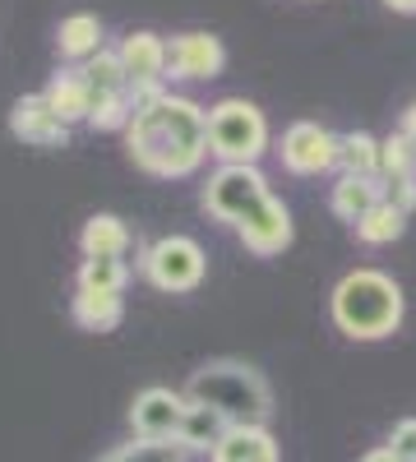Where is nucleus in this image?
Returning a JSON list of instances; mask_svg holds the SVG:
<instances>
[{"mask_svg": "<svg viewBox=\"0 0 416 462\" xmlns=\"http://www.w3.org/2000/svg\"><path fill=\"white\" fill-rule=\"evenodd\" d=\"M236 236H241L245 250H254V254H282V250L291 245V217H287V208L269 195V199H263V204L236 226Z\"/></svg>", "mask_w": 416, "mask_h": 462, "instance_id": "12", "label": "nucleus"}, {"mask_svg": "<svg viewBox=\"0 0 416 462\" xmlns=\"http://www.w3.org/2000/svg\"><path fill=\"white\" fill-rule=\"evenodd\" d=\"M10 134L28 148H65L69 143V125L47 106L42 93H23L10 106Z\"/></svg>", "mask_w": 416, "mask_h": 462, "instance_id": "10", "label": "nucleus"}, {"mask_svg": "<svg viewBox=\"0 0 416 462\" xmlns=\"http://www.w3.org/2000/svg\"><path fill=\"white\" fill-rule=\"evenodd\" d=\"M402 319V291L393 278L374 273V268H356L343 282L333 287V324L347 337L374 342L389 337Z\"/></svg>", "mask_w": 416, "mask_h": 462, "instance_id": "3", "label": "nucleus"}, {"mask_svg": "<svg viewBox=\"0 0 416 462\" xmlns=\"http://www.w3.org/2000/svg\"><path fill=\"white\" fill-rule=\"evenodd\" d=\"M232 430L226 420L217 416V411H208V407H199V402H190L185 407V420H180V435H176V444L185 448V453H199V448H217L222 444V435Z\"/></svg>", "mask_w": 416, "mask_h": 462, "instance_id": "19", "label": "nucleus"}, {"mask_svg": "<svg viewBox=\"0 0 416 462\" xmlns=\"http://www.w3.org/2000/svg\"><path fill=\"white\" fill-rule=\"evenodd\" d=\"M263 199H269V180L259 176V167H217L204 185V208L226 226H241Z\"/></svg>", "mask_w": 416, "mask_h": 462, "instance_id": "5", "label": "nucleus"}, {"mask_svg": "<svg viewBox=\"0 0 416 462\" xmlns=\"http://www.w3.org/2000/svg\"><path fill=\"white\" fill-rule=\"evenodd\" d=\"M374 204H384V185L374 180V176H343L333 185V213L343 217V222H361Z\"/></svg>", "mask_w": 416, "mask_h": 462, "instance_id": "17", "label": "nucleus"}, {"mask_svg": "<svg viewBox=\"0 0 416 462\" xmlns=\"http://www.w3.org/2000/svg\"><path fill=\"white\" fill-rule=\"evenodd\" d=\"M125 152H130V162L143 167L148 176H162V180L190 176L208 152V111L199 102H190V97L153 93L130 116Z\"/></svg>", "mask_w": 416, "mask_h": 462, "instance_id": "1", "label": "nucleus"}, {"mask_svg": "<svg viewBox=\"0 0 416 462\" xmlns=\"http://www.w3.org/2000/svg\"><path fill=\"white\" fill-rule=\"evenodd\" d=\"M125 282H130L125 259H84L79 273H74V287H79V291H111V296H121Z\"/></svg>", "mask_w": 416, "mask_h": 462, "instance_id": "20", "label": "nucleus"}, {"mask_svg": "<svg viewBox=\"0 0 416 462\" xmlns=\"http://www.w3.org/2000/svg\"><path fill=\"white\" fill-rule=\"evenodd\" d=\"M263 148H269V125L254 102L222 97L208 111V152L222 158V167H254Z\"/></svg>", "mask_w": 416, "mask_h": 462, "instance_id": "4", "label": "nucleus"}, {"mask_svg": "<svg viewBox=\"0 0 416 462\" xmlns=\"http://www.w3.org/2000/svg\"><path fill=\"white\" fill-rule=\"evenodd\" d=\"M337 162V139L315 125V121H296L287 134H282V167L296 171V176H319Z\"/></svg>", "mask_w": 416, "mask_h": 462, "instance_id": "9", "label": "nucleus"}, {"mask_svg": "<svg viewBox=\"0 0 416 462\" xmlns=\"http://www.w3.org/2000/svg\"><path fill=\"white\" fill-rule=\"evenodd\" d=\"M213 462H278V444L263 426H232L213 448Z\"/></svg>", "mask_w": 416, "mask_h": 462, "instance_id": "16", "label": "nucleus"}, {"mask_svg": "<svg viewBox=\"0 0 416 462\" xmlns=\"http://www.w3.org/2000/svg\"><path fill=\"white\" fill-rule=\"evenodd\" d=\"M185 393H171V389H143L134 402H130V426L139 439H153V444H176L180 435V420H185Z\"/></svg>", "mask_w": 416, "mask_h": 462, "instance_id": "8", "label": "nucleus"}, {"mask_svg": "<svg viewBox=\"0 0 416 462\" xmlns=\"http://www.w3.org/2000/svg\"><path fill=\"white\" fill-rule=\"evenodd\" d=\"M402 139L416 143V106H407V116H402Z\"/></svg>", "mask_w": 416, "mask_h": 462, "instance_id": "27", "label": "nucleus"}, {"mask_svg": "<svg viewBox=\"0 0 416 462\" xmlns=\"http://www.w3.org/2000/svg\"><path fill=\"white\" fill-rule=\"evenodd\" d=\"M226 51L213 32H176L167 42V74L171 79H217Z\"/></svg>", "mask_w": 416, "mask_h": 462, "instance_id": "11", "label": "nucleus"}, {"mask_svg": "<svg viewBox=\"0 0 416 462\" xmlns=\"http://www.w3.org/2000/svg\"><path fill=\"white\" fill-rule=\"evenodd\" d=\"M79 250H84V259H125L130 226L116 213H93L79 231Z\"/></svg>", "mask_w": 416, "mask_h": 462, "instance_id": "15", "label": "nucleus"}, {"mask_svg": "<svg viewBox=\"0 0 416 462\" xmlns=\"http://www.w3.org/2000/svg\"><path fill=\"white\" fill-rule=\"evenodd\" d=\"M42 97H47V106L60 116L65 125H79V121H88V84H84L79 65L56 69V74H51V84L42 88Z\"/></svg>", "mask_w": 416, "mask_h": 462, "instance_id": "14", "label": "nucleus"}, {"mask_svg": "<svg viewBox=\"0 0 416 462\" xmlns=\"http://www.w3.org/2000/svg\"><path fill=\"white\" fill-rule=\"evenodd\" d=\"M69 319L79 324L84 333H111V328H121V319H125V300L111 296V291H79L74 287Z\"/></svg>", "mask_w": 416, "mask_h": 462, "instance_id": "13", "label": "nucleus"}, {"mask_svg": "<svg viewBox=\"0 0 416 462\" xmlns=\"http://www.w3.org/2000/svg\"><path fill=\"white\" fill-rule=\"evenodd\" d=\"M384 199H389L398 213H411V208H416V176H393Z\"/></svg>", "mask_w": 416, "mask_h": 462, "instance_id": "26", "label": "nucleus"}, {"mask_svg": "<svg viewBox=\"0 0 416 462\" xmlns=\"http://www.w3.org/2000/svg\"><path fill=\"white\" fill-rule=\"evenodd\" d=\"M102 462H185V448H180V444L139 439V444H125V448H116V453H106Z\"/></svg>", "mask_w": 416, "mask_h": 462, "instance_id": "23", "label": "nucleus"}, {"mask_svg": "<svg viewBox=\"0 0 416 462\" xmlns=\"http://www.w3.org/2000/svg\"><path fill=\"white\" fill-rule=\"evenodd\" d=\"M56 51L60 60H88L102 51V19L97 14H69L56 28Z\"/></svg>", "mask_w": 416, "mask_h": 462, "instance_id": "18", "label": "nucleus"}, {"mask_svg": "<svg viewBox=\"0 0 416 462\" xmlns=\"http://www.w3.org/2000/svg\"><path fill=\"white\" fill-rule=\"evenodd\" d=\"M402 217H407V213H398V208L384 199V204H374V208L356 222V236H361V241H370V245L398 241V236H402Z\"/></svg>", "mask_w": 416, "mask_h": 462, "instance_id": "22", "label": "nucleus"}, {"mask_svg": "<svg viewBox=\"0 0 416 462\" xmlns=\"http://www.w3.org/2000/svg\"><path fill=\"white\" fill-rule=\"evenodd\" d=\"M204 268H208V259H204L199 241H190V236H162L143 254V278L158 291H195L204 282Z\"/></svg>", "mask_w": 416, "mask_h": 462, "instance_id": "6", "label": "nucleus"}, {"mask_svg": "<svg viewBox=\"0 0 416 462\" xmlns=\"http://www.w3.org/2000/svg\"><path fill=\"white\" fill-rule=\"evenodd\" d=\"M121 56V69L130 79V102H148L153 93H162V79H167V42L158 32H130L125 42L116 47Z\"/></svg>", "mask_w": 416, "mask_h": 462, "instance_id": "7", "label": "nucleus"}, {"mask_svg": "<svg viewBox=\"0 0 416 462\" xmlns=\"http://www.w3.org/2000/svg\"><path fill=\"white\" fill-rule=\"evenodd\" d=\"M337 162L347 176H374L380 171V143L370 134H343L337 139Z\"/></svg>", "mask_w": 416, "mask_h": 462, "instance_id": "21", "label": "nucleus"}, {"mask_svg": "<svg viewBox=\"0 0 416 462\" xmlns=\"http://www.w3.org/2000/svg\"><path fill=\"white\" fill-rule=\"evenodd\" d=\"M389 10H398V14H416V0H384Z\"/></svg>", "mask_w": 416, "mask_h": 462, "instance_id": "29", "label": "nucleus"}, {"mask_svg": "<svg viewBox=\"0 0 416 462\" xmlns=\"http://www.w3.org/2000/svg\"><path fill=\"white\" fill-rule=\"evenodd\" d=\"M361 462H398V457H393V448H374V453H365Z\"/></svg>", "mask_w": 416, "mask_h": 462, "instance_id": "28", "label": "nucleus"}, {"mask_svg": "<svg viewBox=\"0 0 416 462\" xmlns=\"http://www.w3.org/2000/svg\"><path fill=\"white\" fill-rule=\"evenodd\" d=\"M380 167L393 176H416V143H407L402 134H393L389 143H380Z\"/></svg>", "mask_w": 416, "mask_h": 462, "instance_id": "24", "label": "nucleus"}, {"mask_svg": "<svg viewBox=\"0 0 416 462\" xmlns=\"http://www.w3.org/2000/svg\"><path fill=\"white\" fill-rule=\"evenodd\" d=\"M389 448L398 462H416V420H398L389 435Z\"/></svg>", "mask_w": 416, "mask_h": 462, "instance_id": "25", "label": "nucleus"}, {"mask_svg": "<svg viewBox=\"0 0 416 462\" xmlns=\"http://www.w3.org/2000/svg\"><path fill=\"white\" fill-rule=\"evenodd\" d=\"M185 402L217 411L226 426H263L273 411V393L263 374L245 361H208L185 383Z\"/></svg>", "mask_w": 416, "mask_h": 462, "instance_id": "2", "label": "nucleus"}]
</instances>
